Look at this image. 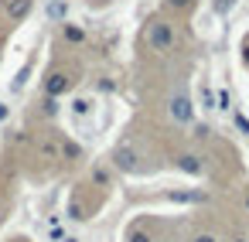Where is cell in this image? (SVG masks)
<instances>
[{"label":"cell","instance_id":"7","mask_svg":"<svg viewBox=\"0 0 249 242\" xmlns=\"http://www.w3.org/2000/svg\"><path fill=\"white\" fill-rule=\"evenodd\" d=\"M164 198H167V201H174V205H195V201H205L208 194L195 188V191H167Z\"/></svg>","mask_w":249,"mask_h":242},{"label":"cell","instance_id":"23","mask_svg":"<svg viewBox=\"0 0 249 242\" xmlns=\"http://www.w3.org/2000/svg\"><path fill=\"white\" fill-rule=\"evenodd\" d=\"M191 0H167V7H174V11H181V7H188Z\"/></svg>","mask_w":249,"mask_h":242},{"label":"cell","instance_id":"16","mask_svg":"<svg viewBox=\"0 0 249 242\" xmlns=\"http://www.w3.org/2000/svg\"><path fill=\"white\" fill-rule=\"evenodd\" d=\"M232 123H235V130H239V133H246V137H249V120H246V113H239V109H235V113H232Z\"/></svg>","mask_w":249,"mask_h":242},{"label":"cell","instance_id":"15","mask_svg":"<svg viewBox=\"0 0 249 242\" xmlns=\"http://www.w3.org/2000/svg\"><path fill=\"white\" fill-rule=\"evenodd\" d=\"M48 235H52V242H62V239H65L62 222H55V218H52V222H48Z\"/></svg>","mask_w":249,"mask_h":242},{"label":"cell","instance_id":"8","mask_svg":"<svg viewBox=\"0 0 249 242\" xmlns=\"http://www.w3.org/2000/svg\"><path fill=\"white\" fill-rule=\"evenodd\" d=\"M45 14H48V21L65 24V21H69V4H65V0H52V4L45 7Z\"/></svg>","mask_w":249,"mask_h":242},{"label":"cell","instance_id":"19","mask_svg":"<svg viewBox=\"0 0 249 242\" xmlns=\"http://www.w3.org/2000/svg\"><path fill=\"white\" fill-rule=\"evenodd\" d=\"M126 242H154L147 232H140V228H130V235H126Z\"/></svg>","mask_w":249,"mask_h":242},{"label":"cell","instance_id":"20","mask_svg":"<svg viewBox=\"0 0 249 242\" xmlns=\"http://www.w3.org/2000/svg\"><path fill=\"white\" fill-rule=\"evenodd\" d=\"M232 7H235V0H215V14H222V17H225Z\"/></svg>","mask_w":249,"mask_h":242},{"label":"cell","instance_id":"12","mask_svg":"<svg viewBox=\"0 0 249 242\" xmlns=\"http://www.w3.org/2000/svg\"><path fill=\"white\" fill-rule=\"evenodd\" d=\"M92 106H96V103H92V99H86V96L72 99V113H75L79 120H82V116H92Z\"/></svg>","mask_w":249,"mask_h":242},{"label":"cell","instance_id":"1","mask_svg":"<svg viewBox=\"0 0 249 242\" xmlns=\"http://www.w3.org/2000/svg\"><path fill=\"white\" fill-rule=\"evenodd\" d=\"M147 48L150 52H157V55H164V52H171L174 48V24L171 21H150V28H147Z\"/></svg>","mask_w":249,"mask_h":242},{"label":"cell","instance_id":"22","mask_svg":"<svg viewBox=\"0 0 249 242\" xmlns=\"http://www.w3.org/2000/svg\"><path fill=\"white\" fill-rule=\"evenodd\" d=\"M92 177H96V184H106V181H109V177H106V171H103V167H96V171H92Z\"/></svg>","mask_w":249,"mask_h":242},{"label":"cell","instance_id":"17","mask_svg":"<svg viewBox=\"0 0 249 242\" xmlns=\"http://www.w3.org/2000/svg\"><path fill=\"white\" fill-rule=\"evenodd\" d=\"M201 106H205V109H215V92H212L208 86H201Z\"/></svg>","mask_w":249,"mask_h":242},{"label":"cell","instance_id":"25","mask_svg":"<svg viewBox=\"0 0 249 242\" xmlns=\"http://www.w3.org/2000/svg\"><path fill=\"white\" fill-rule=\"evenodd\" d=\"M4 120H11V106H7V103H0V123H4Z\"/></svg>","mask_w":249,"mask_h":242},{"label":"cell","instance_id":"21","mask_svg":"<svg viewBox=\"0 0 249 242\" xmlns=\"http://www.w3.org/2000/svg\"><path fill=\"white\" fill-rule=\"evenodd\" d=\"M113 89H116V86H113V79H109V75H106V79H99V92H113Z\"/></svg>","mask_w":249,"mask_h":242},{"label":"cell","instance_id":"9","mask_svg":"<svg viewBox=\"0 0 249 242\" xmlns=\"http://www.w3.org/2000/svg\"><path fill=\"white\" fill-rule=\"evenodd\" d=\"M62 35H65L69 45H82V41H86V28H82V24H72V21L62 24Z\"/></svg>","mask_w":249,"mask_h":242},{"label":"cell","instance_id":"27","mask_svg":"<svg viewBox=\"0 0 249 242\" xmlns=\"http://www.w3.org/2000/svg\"><path fill=\"white\" fill-rule=\"evenodd\" d=\"M62 242H82V239H79V235H65Z\"/></svg>","mask_w":249,"mask_h":242},{"label":"cell","instance_id":"5","mask_svg":"<svg viewBox=\"0 0 249 242\" xmlns=\"http://www.w3.org/2000/svg\"><path fill=\"white\" fill-rule=\"evenodd\" d=\"M178 171H184V174H191V177H201V174H205V160H201L198 154H181V157H178Z\"/></svg>","mask_w":249,"mask_h":242},{"label":"cell","instance_id":"3","mask_svg":"<svg viewBox=\"0 0 249 242\" xmlns=\"http://www.w3.org/2000/svg\"><path fill=\"white\" fill-rule=\"evenodd\" d=\"M109 160H113V167H116V171H123V174H133V171L140 167V154H137L130 143H120V147L113 150V157H109Z\"/></svg>","mask_w":249,"mask_h":242},{"label":"cell","instance_id":"28","mask_svg":"<svg viewBox=\"0 0 249 242\" xmlns=\"http://www.w3.org/2000/svg\"><path fill=\"white\" fill-rule=\"evenodd\" d=\"M232 242H249V239H232Z\"/></svg>","mask_w":249,"mask_h":242},{"label":"cell","instance_id":"26","mask_svg":"<svg viewBox=\"0 0 249 242\" xmlns=\"http://www.w3.org/2000/svg\"><path fill=\"white\" fill-rule=\"evenodd\" d=\"M242 62L249 65V45H242Z\"/></svg>","mask_w":249,"mask_h":242},{"label":"cell","instance_id":"29","mask_svg":"<svg viewBox=\"0 0 249 242\" xmlns=\"http://www.w3.org/2000/svg\"><path fill=\"white\" fill-rule=\"evenodd\" d=\"M246 211H249V194H246Z\"/></svg>","mask_w":249,"mask_h":242},{"label":"cell","instance_id":"18","mask_svg":"<svg viewBox=\"0 0 249 242\" xmlns=\"http://www.w3.org/2000/svg\"><path fill=\"white\" fill-rule=\"evenodd\" d=\"M191 126H195V140H208V137H212L208 123H191Z\"/></svg>","mask_w":249,"mask_h":242},{"label":"cell","instance_id":"30","mask_svg":"<svg viewBox=\"0 0 249 242\" xmlns=\"http://www.w3.org/2000/svg\"><path fill=\"white\" fill-rule=\"evenodd\" d=\"M11 242H28V239H11Z\"/></svg>","mask_w":249,"mask_h":242},{"label":"cell","instance_id":"4","mask_svg":"<svg viewBox=\"0 0 249 242\" xmlns=\"http://www.w3.org/2000/svg\"><path fill=\"white\" fill-rule=\"evenodd\" d=\"M75 86V79L69 75V72H48V79H45V96H65L69 89Z\"/></svg>","mask_w":249,"mask_h":242},{"label":"cell","instance_id":"13","mask_svg":"<svg viewBox=\"0 0 249 242\" xmlns=\"http://www.w3.org/2000/svg\"><path fill=\"white\" fill-rule=\"evenodd\" d=\"M215 109H222V113L232 109V96H229V89H218V92H215Z\"/></svg>","mask_w":249,"mask_h":242},{"label":"cell","instance_id":"2","mask_svg":"<svg viewBox=\"0 0 249 242\" xmlns=\"http://www.w3.org/2000/svg\"><path fill=\"white\" fill-rule=\"evenodd\" d=\"M167 116H171L174 123H181V126L195 123V103H191V96H188V92H174V96L167 99Z\"/></svg>","mask_w":249,"mask_h":242},{"label":"cell","instance_id":"10","mask_svg":"<svg viewBox=\"0 0 249 242\" xmlns=\"http://www.w3.org/2000/svg\"><path fill=\"white\" fill-rule=\"evenodd\" d=\"M58 150H62V157H65V160H82V147H79L75 140H69V137H62V140H58Z\"/></svg>","mask_w":249,"mask_h":242},{"label":"cell","instance_id":"6","mask_svg":"<svg viewBox=\"0 0 249 242\" xmlns=\"http://www.w3.org/2000/svg\"><path fill=\"white\" fill-rule=\"evenodd\" d=\"M35 11V0H7V17L11 21H24Z\"/></svg>","mask_w":249,"mask_h":242},{"label":"cell","instance_id":"14","mask_svg":"<svg viewBox=\"0 0 249 242\" xmlns=\"http://www.w3.org/2000/svg\"><path fill=\"white\" fill-rule=\"evenodd\" d=\"M28 75H31V65H24V69L18 72V79L11 82V89H14V92H21V89H24V82H28Z\"/></svg>","mask_w":249,"mask_h":242},{"label":"cell","instance_id":"11","mask_svg":"<svg viewBox=\"0 0 249 242\" xmlns=\"http://www.w3.org/2000/svg\"><path fill=\"white\" fill-rule=\"evenodd\" d=\"M41 116H48V120H58V113H62V106H58V99L55 96H41Z\"/></svg>","mask_w":249,"mask_h":242},{"label":"cell","instance_id":"24","mask_svg":"<svg viewBox=\"0 0 249 242\" xmlns=\"http://www.w3.org/2000/svg\"><path fill=\"white\" fill-rule=\"evenodd\" d=\"M191 242H218V239H215V235H208V232H201V235H195Z\"/></svg>","mask_w":249,"mask_h":242}]
</instances>
